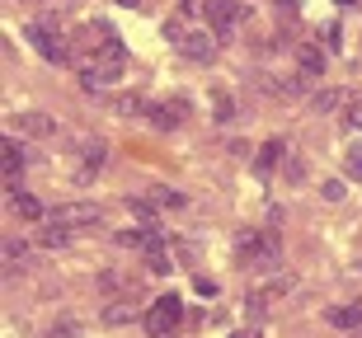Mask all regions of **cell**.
<instances>
[{
	"instance_id": "cell-1",
	"label": "cell",
	"mask_w": 362,
	"mask_h": 338,
	"mask_svg": "<svg viewBox=\"0 0 362 338\" xmlns=\"http://www.w3.org/2000/svg\"><path fill=\"white\" fill-rule=\"evenodd\" d=\"M122 66H127V52H122V42H104L99 52H85L81 56V80L85 90H108V85L122 80Z\"/></svg>"
},
{
	"instance_id": "cell-2",
	"label": "cell",
	"mask_w": 362,
	"mask_h": 338,
	"mask_svg": "<svg viewBox=\"0 0 362 338\" xmlns=\"http://www.w3.org/2000/svg\"><path fill=\"white\" fill-rule=\"evenodd\" d=\"M179 320H184V306H179V296H160V301L146 310V334H151V338H175Z\"/></svg>"
},
{
	"instance_id": "cell-3",
	"label": "cell",
	"mask_w": 362,
	"mask_h": 338,
	"mask_svg": "<svg viewBox=\"0 0 362 338\" xmlns=\"http://www.w3.org/2000/svg\"><path fill=\"white\" fill-rule=\"evenodd\" d=\"M240 263L245 268H273L278 263V235H240Z\"/></svg>"
},
{
	"instance_id": "cell-4",
	"label": "cell",
	"mask_w": 362,
	"mask_h": 338,
	"mask_svg": "<svg viewBox=\"0 0 362 338\" xmlns=\"http://www.w3.org/2000/svg\"><path fill=\"white\" fill-rule=\"evenodd\" d=\"M47 221H57V226H66V230L99 226V221H104V207H94V203H62V207L47 212Z\"/></svg>"
},
{
	"instance_id": "cell-5",
	"label": "cell",
	"mask_w": 362,
	"mask_h": 338,
	"mask_svg": "<svg viewBox=\"0 0 362 338\" xmlns=\"http://www.w3.org/2000/svg\"><path fill=\"white\" fill-rule=\"evenodd\" d=\"M202 14H207V24L226 38L230 28L245 19V5H235V0H202Z\"/></svg>"
},
{
	"instance_id": "cell-6",
	"label": "cell",
	"mask_w": 362,
	"mask_h": 338,
	"mask_svg": "<svg viewBox=\"0 0 362 338\" xmlns=\"http://www.w3.org/2000/svg\"><path fill=\"white\" fill-rule=\"evenodd\" d=\"M287 291H296V272H278L269 282H259L255 291H250V315H259L264 301H278V296H287Z\"/></svg>"
},
{
	"instance_id": "cell-7",
	"label": "cell",
	"mask_w": 362,
	"mask_h": 338,
	"mask_svg": "<svg viewBox=\"0 0 362 338\" xmlns=\"http://www.w3.org/2000/svg\"><path fill=\"white\" fill-rule=\"evenodd\" d=\"M28 38H33V47H38L47 61H66V38L62 33H52V28H42V24H28Z\"/></svg>"
},
{
	"instance_id": "cell-8",
	"label": "cell",
	"mask_w": 362,
	"mask_h": 338,
	"mask_svg": "<svg viewBox=\"0 0 362 338\" xmlns=\"http://www.w3.org/2000/svg\"><path fill=\"white\" fill-rule=\"evenodd\" d=\"M179 52H184L188 61H212V56H216V38H212V33H202V28H188L184 38H179Z\"/></svg>"
},
{
	"instance_id": "cell-9",
	"label": "cell",
	"mask_w": 362,
	"mask_h": 338,
	"mask_svg": "<svg viewBox=\"0 0 362 338\" xmlns=\"http://www.w3.org/2000/svg\"><path fill=\"white\" fill-rule=\"evenodd\" d=\"M76 155H81V164H85V169H81L76 179H90L94 169H104V160H108V146L99 141V136H81V141H76Z\"/></svg>"
},
{
	"instance_id": "cell-10",
	"label": "cell",
	"mask_w": 362,
	"mask_h": 338,
	"mask_svg": "<svg viewBox=\"0 0 362 338\" xmlns=\"http://www.w3.org/2000/svg\"><path fill=\"white\" fill-rule=\"evenodd\" d=\"M184 113H188L184 99H175V104H151V109H146V122H151V127H160V132H175Z\"/></svg>"
},
{
	"instance_id": "cell-11",
	"label": "cell",
	"mask_w": 362,
	"mask_h": 338,
	"mask_svg": "<svg viewBox=\"0 0 362 338\" xmlns=\"http://www.w3.org/2000/svg\"><path fill=\"white\" fill-rule=\"evenodd\" d=\"M14 132H24V136H52L57 122L47 118V113H19V118H14Z\"/></svg>"
},
{
	"instance_id": "cell-12",
	"label": "cell",
	"mask_w": 362,
	"mask_h": 338,
	"mask_svg": "<svg viewBox=\"0 0 362 338\" xmlns=\"http://www.w3.org/2000/svg\"><path fill=\"white\" fill-rule=\"evenodd\" d=\"M33 240H38L42 249H66V244H71V230H66V226H57V221H47V226L38 221V230H33Z\"/></svg>"
},
{
	"instance_id": "cell-13",
	"label": "cell",
	"mask_w": 362,
	"mask_h": 338,
	"mask_svg": "<svg viewBox=\"0 0 362 338\" xmlns=\"http://www.w3.org/2000/svg\"><path fill=\"white\" fill-rule=\"evenodd\" d=\"M146 268H151V272H175V263H170V254H165L160 230H151V244H146Z\"/></svg>"
},
{
	"instance_id": "cell-14",
	"label": "cell",
	"mask_w": 362,
	"mask_h": 338,
	"mask_svg": "<svg viewBox=\"0 0 362 338\" xmlns=\"http://www.w3.org/2000/svg\"><path fill=\"white\" fill-rule=\"evenodd\" d=\"M325 320H329L334 329H362V306H329Z\"/></svg>"
},
{
	"instance_id": "cell-15",
	"label": "cell",
	"mask_w": 362,
	"mask_h": 338,
	"mask_svg": "<svg viewBox=\"0 0 362 338\" xmlns=\"http://www.w3.org/2000/svg\"><path fill=\"white\" fill-rule=\"evenodd\" d=\"M296 66L306 71L310 80H320V71H325V52H320V47H310V42H306V47L296 52Z\"/></svg>"
},
{
	"instance_id": "cell-16",
	"label": "cell",
	"mask_w": 362,
	"mask_h": 338,
	"mask_svg": "<svg viewBox=\"0 0 362 338\" xmlns=\"http://www.w3.org/2000/svg\"><path fill=\"white\" fill-rule=\"evenodd\" d=\"M10 203H14V212H19V217H24V221H42V203H38V198H33V193L14 188V198H10Z\"/></svg>"
},
{
	"instance_id": "cell-17",
	"label": "cell",
	"mask_w": 362,
	"mask_h": 338,
	"mask_svg": "<svg viewBox=\"0 0 362 338\" xmlns=\"http://www.w3.org/2000/svg\"><path fill=\"white\" fill-rule=\"evenodd\" d=\"M349 99H353V95H339V90H320V95L310 99V109H315V113H334V109H344Z\"/></svg>"
},
{
	"instance_id": "cell-18",
	"label": "cell",
	"mask_w": 362,
	"mask_h": 338,
	"mask_svg": "<svg viewBox=\"0 0 362 338\" xmlns=\"http://www.w3.org/2000/svg\"><path fill=\"white\" fill-rule=\"evenodd\" d=\"M344 174H349V179H358V183H362V141L344 146Z\"/></svg>"
},
{
	"instance_id": "cell-19",
	"label": "cell",
	"mask_w": 362,
	"mask_h": 338,
	"mask_svg": "<svg viewBox=\"0 0 362 338\" xmlns=\"http://www.w3.org/2000/svg\"><path fill=\"white\" fill-rule=\"evenodd\" d=\"M28 258H33V249H28L24 240H14V235H10V240H5V263H14V268H24Z\"/></svg>"
},
{
	"instance_id": "cell-20",
	"label": "cell",
	"mask_w": 362,
	"mask_h": 338,
	"mask_svg": "<svg viewBox=\"0 0 362 338\" xmlns=\"http://www.w3.org/2000/svg\"><path fill=\"white\" fill-rule=\"evenodd\" d=\"M47 338H81V325H76V315H57Z\"/></svg>"
},
{
	"instance_id": "cell-21",
	"label": "cell",
	"mask_w": 362,
	"mask_h": 338,
	"mask_svg": "<svg viewBox=\"0 0 362 338\" xmlns=\"http://www.w3.org/2000/svg\"><path fill=\"white\" fill-rule=\"evenodd\" d=\"M19 169H24V150H19V141H5V174L19 179Z\"/></svg>"
},
{
	"instance_id": "cell-22",
	"label": "cell",
	"mask_w": 362,
	"mask_h": 338,
	"mask_svg": "<svg viewBox=\"0 0 362 338\" xmlns=\"http://www.w3.org/2000/svg\"><path fill=\"white\" fill-rule=\"evenodd\" d=\"M339 113H344V127H349V132H362V99H349Z\"/></svg>"
},
{
	"instance_id": "cell-23",
	"label": "cell",
	"mask_w": 362,
	"mask_h": 338,
	"mask_svg": "<svg viewBox=\"0 0 362 338\" xmlns=\"http://www.w3.org/2000/svg\"><path fill=\"white\" fill-rule=\"evenodd\" d=\"M278 160H282V141H269V146L259 150V174H269Z\"/></svg>"
},
{
	"instance_id": "cell-24",
	"label": "cell",
	"mask_w": 362,
	"mask_h": 338,
	"mask_svg": "<svg viewBox=\"0 0 362 338\" xmlns=\"http://www.w3.org/2000/svg\"><path fill=\"white\" fill-rule=\"evenodd\" d=\"M151 203H160V207H184V198H179L175 188H151Z\"/></svg>"
},
{
	"instance_id": "cell-25",
	"label": "cell",
	"mask_w": 362,
	"mask_h": 338,
	"mask_svg": "<svg viewBox=\"0 0 362 338\" xmlns=\"http://www.w3.org/2000/svg\"><path fill=\"white\" fill-rule=\"evenodd\" d=\"M118 113H146V99L141 95H118Z\"/></svg>"
},
{
	"instance_id": "cell-26",
	"label": "cell",
	"mask_w": 362,
	"mask_h": 338,
	"mask_svg": "<svg viewBox=\"0 0 362 338\" xmlns=\"http://www.w3.org/2000/svg\"><path fill=\"white\" fill-rule=\"evenodd\" d=\"M325 203H344V198H349V193H344V183H339V179H325Z\"/></svg>"
},
{
	"instance_id": "cell-27",
	"label": "cell",
	"mask_w": 362,
	"mask_h": 338,
	"mask_svg": "<svg viewBox=\"0 0 362 338\" xmlns=\"http://www.w3.org/2000/svg\"><path fill=\"white\" fill-rule=\"evenodd\" d=\"M104 320H108V325H127V320H132V310L113 301V306H108V310H104Z\"/></svg>"
},
{
	"instance_id": "cell-28",
	"label": "cell",
	"mask_w": 362,
	"mask_h": 338,
	"mask_svg": "<svg viewBox=\"0 0 362 338\" xmlns=\"http://www.w3.org/2000/svg\"><path fill=\"white\" fill-rule=\"evenodd\" d=\"M118 5H122V10H136V0H118Z\"/></svg>"
},
{
	"instance_id": "cell-29",
	"label": "cell",
	"mask_w": 362,
	"mask_h": 338,
	"mask_svg": "<svg viewBox=\"0 0 362 338\" xmlns=\"http://www.w3.org/2000/svg\"><path fill=\"white\" fill-rule=\"evenodd\" d=\"M334 5H344V10H349V5H353V0H334Z\"/></svg>"
},
{
	"instance_id": "cell-30",
	"label": "cell",
	"mask_w": 362,
	"mask_h": 338,
	"mask_svg": "<svg viewBox=\"0 0 362 338\" xmlns=\"http://www.w3.org/2000/svg\"><path fill=\"white\" fill-rule=\"evenodd\" d=\"M230 338H255V334H230Z\"/></svg>"
}]
</instances>
